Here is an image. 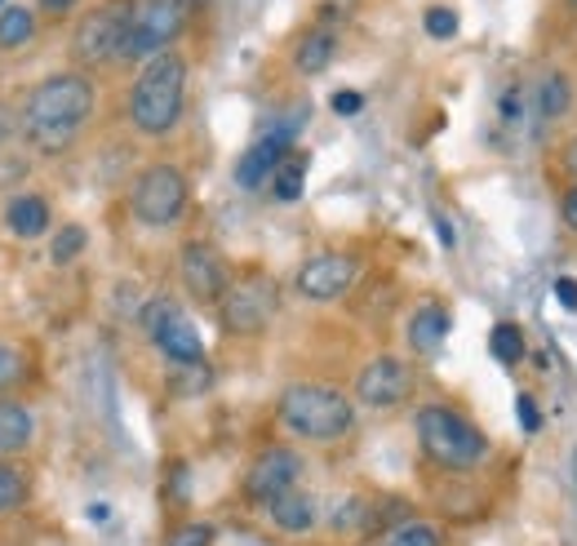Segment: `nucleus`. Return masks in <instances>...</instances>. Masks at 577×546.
I'll use <instances>...</instances> for the list:
<instances>
[{
	"label": "nucleus",
	"mask_w": 577,
	"mask_h": 546,
	"mask_svg": "<svg viewBox=\"0 0 577 546\" xmlns=\"http://www.w3.org/2000/svg\"><path fill=\"white\" fill-rule=\"evenodd\" d=\"M27 502V475L10 462H0V515H10Z\"/></svg>",
	"instance_id": "393cba45"
},
{
	"label": "nucleus",
	"mask_w": 577,
	"mask_h": 546,
	"mask_svg": "<svg viewBox=\"0 0 577 546\" xmlns=\"http://www.w3.org/2000/svg\"><path fill=\"white\" fill-rule=\"evenodd\" d=\"M298 475H302V458L293 449H267V453H259V462L249 466L244 494H249V502L272 507L276 498H285L289 489H298Z\"/></svg>",
	"instance_id": "9d476101"
},
{
	"label": "nucleus",
	"mask_w": 577,
	"mask_h": 546,
	"mask_svg": "<svg viewBox=\"0 0 577 546\" xmlns=\"http://www.w3.org/2000/svg\"><path fill=\"white\" fill-rule=\"evenodd\" d=\"M360 107H364V98H360L356 90H338V94H334V111H338V116H356Z\"/></svg>",
	"instance_id": "72a5a7b5"
},
{
	"label": "nucleus",
	"mask_w": 577,
	"mask_h": 546,
	"mask_svg": "<svg viewBox=\"0 0 577 546\" xmlns=\"http://www.w3.org/2000/svg\"><path fill=\"white\" fill-rule=\"evenodd\" d=\"M422 27H426V36H435V40H454V36H458V10L431 5V10L422 14Z\"/></svg>",
	"instance_id": "cd10ccee"
},
{
	"label": "nucleus",
	"mask_w": 577,
	"mask_h": 546,
	"mask_svg": "<svg viewBox=\"0 0 577 546\" xmlns=\"http://www.w3.org/2000/svg\"><path fill=\"white\" fill-rule=\"evenodd\" d=\"M156 347L173 360V365H201L205 360V343H201V333L191 320H173L160 337H156Z\"/></svg>",
	"instance_id": "2eb2a0df"
},
{
	"label": "nucleus",
	"mask_w": 577,
	"mask_h": 546,
	"mask_svg": "<svg viewBox=\"0 0 577 546\" xmlns=\"http://www.w3.org/2000/svg\"><path fill=\"white\" fill-rule=\"evenodd\" d=\"M182 5L178 0H156V5L139 10L130 32H124V45H120V58H160V49L182 32Z\"/></svg>",
	"instance_id": "6e6552de"
},
{
	"label": "nucleus",
	"mask_w": 577,
	"mask_h": 546,
	"mask_svg": "<svg viewBox=\"0 0 577 546\" xmlns=\"http://www.w3.org/2000/svg\"><path fill=\"white\" fill-rule=\"evenodd\" d=\"M418 440L426 449V458H435L440 466H476L489 453V440L444 404H426L418 414Z\"/></svg>",
	"instance_id": "20e7f679"
},
{
	"label": "nucleus",
	"mask_w": 577,
	"mask_h": 546,
	"mask_svg": "<svg viewBox=\"0 0 577 546\" xmlns=\"http://www.w3.org/2000/svg\"><path fill=\"white\" fill-rule=\"evenodd\" d=\"M306 169H311V156L298 152V147H289L285 161H280L276 174H272V195H276L280 204H293V200L302 195V187H306Z\"/></svg>",
	"instance_id": "6ab92c4d"
},
{
	"label": "nucleus",
	"mask_w": 577,
	"mask_h": 546,
	"mask_svg": "<svg viewBox=\"0 0 577 546\" xmlns=\"http://www.w3.org/2000/svg\"><path fill=\"white\" fill-rule=\"evenodd\" d=\"M182 94H187V62L178 54L152 58L130 98V120L139 124V133H152V139L169 133L182 116Z\"/></svg>",
	"instance_id": "f03ea898"
},
{
	"label": "nucleus",
	"mask_w": 577,
	"mask_h": 546,
	"mask_svg": "<svg viewBox=\"0 0 577 546\" xmlns=\"http://www.w3.org/2000/svg\"><path fill=\"white\" fill-rule=\"evenodd\" d=\"M356 281V258L347 253H315L298 266V294L311 302H334Z\"/></svg>",
	"instance_id": "9b49d317"
},
{
	"label": "nucleus",
	"mask_w": 577,
	"mask_h": 546,
	"mask_svg": "<svg viewBox=\"0 0 577 546\" xmlns=\"http://www.w3.org/2000/svg\"><path fill=\"white\" fill-rule=\"evenodd\" d=\"M40 5H45L49 14H68V10L76 5V0H40Z\"/></svg>",
	"instance_id": "58836bf2"
},
{
	"label": "nucleus",
	"mask_w": 577,
	"mask_h": 546,
	"mask_svg": "<svg viewBox=\"0 0 577 546\" xmlns=\"http://www.w3.org/2000/svg\"><path fill=\"white\" fill-rule=\"evenodd\" d=\"M32 32H36V19L27 14V10H0V49H19V45H27L32 40Z\"/></svg>",
	"instance_id": "5701e85b"
},
{
	"label": "nucleus",
	"mask_w": 577,
	"mask_h": 546,
	"mask_svg": "<svg viewBox=\"0 0 577 546\" xmlns=\"http://www.w3.org/2000/svg\"><path fill=\"white\" fill-rule=\"evenodd\" d=\"M351 418H356L351 400L334 387L298 382L280 395V423L302 440H338L351 431Z\"/></svg>",
	"instance_id": "7ed1b4c3"
},
{
	"label": "nucleus",
	"mask_w": 577,
	"mask_h": 546,
	"mask_svg": "<svg viewBox=\"0 0 577 546\" xmlns=\"http://www.w3.org/2000/svg\"><path fill=\"white\" fill-rule=\"evenodd\" d=\"M19 373H23V360H19V352H14V347H0V387H10Z\"/></svg>",
	"instance_id": "473e14b6"
},
{
	"label": "nucleus",
	"mask_w": 577,
	"mask_h": 546,
	"mask_svg": "<svg viewBox=\"0 0 577 546\" xmlns=\"http://www.w3.org/2000/svg\"><path fill=\"white\" fill-rule=\"evenodd\" d=\"M178 271H182L187 294L196 298V302H223V294H227V266H223L218 249H209V245H201V240L182 245Z\"/></svg>",
	"instance_id": "f8f14e48"
},
{
	"label": "nucleus",
	"mask_w": 577,
	"mask_h": 546,
	"mask_svg": "<svg viewBox=\"0 0 577 546\" xmlns=\"http://www.w3.org/2000/svg\"><path fill=\"white\" fill-rule=\"evenodd\" d=\"M356 395L369 408H396V404H405L413 395V369L405 360H396V356H377V360H369L360 369Z\"/></svg>",
	"instance_id": "1a4fd4ad"
},
{
	"label": "nucleus",
	"mask_w": 577,
	"mask_h": 546,
	"mask_svg": "<svg viewBox=\"0 0 577 546\" xmlns=\"http://www.w3.org/2000/svg\"><path fill=\"white\" fill-rule=\"evenodd\" d=\"M516 418H520V427H525L529 436L542 431V414H538V400H533V395H520V400H516Z\"/></svg>",
	"instance_id": "2f4dec72"
},
{
	"label": "nucleus",
	"mask_w": 577,
	"mask_h": 546,
	"mask_svg": "<svg viewBox=\"0 0 577 546\" xmlns=\"http://www.w3.org/2000/svg\"><path fill=\"white\" fill-rule=\"evenodd\" d=\"M564 227L577 232V182L564 191Z\"/></svg>",
	"instance_id": "c9c22d12"
},
{
	"label": "nucleus",
	"mask_w": 577,
	"mask_h": 546,
	"mask_svg": "<svg viewBox=\"0 0 577 546\" xmlns=\"http://www.w3.org/2000/svg\"><path fill=\"white\" fill-rule=\"evenodd\" d=\"M209 387V369H205V360L201 365H182V373L173 378V391H205Z\"/></svg>",
	"instance_id": "7c9ffc66"
},
{
	"label": "nucleus",
	"mask_w": 577,
	"mask_h": 546,
	"mask_svg": "<svg viewBox=\"0 0 577 546\" xmlns=\"http://www.w3.org/2000/svg\"><path fill=\"white\" fill-rule=\"evenodd\" d=\"M165 546H214V529L209 524H182L165 537Z\"/></svg>",
	"instance_id": "c756f323"
},
{
	"label": "nucleus",
	"mask_w": 577,
	"mask_h": 546,
	"mask_svg": "<svg viewBox=\"0 0 577 546\" xmlns=\"http://www.w3.org/2000/svg\"><path fill=\"white\" fill-rule=\"evenodd\" d=\"M387 546H444V537H440V529H435V524L405 520V524L387 537Z\"/></svg>",
	"instance_id": "a878e982"
},
{
	"label": "nucleus",
	"mask_w": 577,
	"mask_h": 546,
	"mask_svg": "<svg viewBox=\"0 0 577 546\" xmlns=\"http://www.w3.org/2000/svg\"><path fill=\"white\" fill-rule=\"evenodd\" d=\"M276 316V281L263 271H244L223 294V324L227 333H259Z\"/></svg>",
	"instance_id": "0eeeda50"
},
{
	"label": "nucleus",
	"mask_w": 577,
	"mask_h": 546,
	"mask_svg": "<svg viewBox=\"0 0 577 546\" xmlns=\"http://www.w3.org/2000/svg\"><path fill=\"white\" fill-rule=\"evenodd\" d=\"M525 107H529V94H525L520 85H510V90L502 94V103H497L502 124H506V129H525Z\"/></svg>",
	"instance_id": "c85d7f7f"
},
{
	"label": "nucleus",
	"mask_w": 577,
	"mask_h": 546,
	"mask_svg": "<svg viewBox=\"0 0 577 546\" xmlns=\"http://www.w3.org/2000/svg\"><path fill=\"white\" fill-rule=\"evenodd\" d=\"M173 320H182V311H178L169 298H152V302L143 307V333H152V343H156V337H160Z\"/></svg>",
	"instance_id": "bb28decb"
},
{
	"label": "nucleus",
	"mask_w": 577,
	"mask_h": 546,
	"mask_svg": "<svg viewBox=\"0 0 577 546\" xmlns=\"http://www.w3.org/2000/svg\"><path fill=\"white\" fill-rule=\"evenodd\" d=\"M130 204L147 227H169L187 210V178L173 165H152V169L139 174V182L130 191Z\"/></svg>",
	"instance_id": "423d86ee"
},
{
	"label": "nucleus",
	"mask_w": 577,
	"mask_h": 546,
	"mask_svg": "<svg viewBox=\"0 0 577 546\" xmlns=\"http://www.w3.org/2000/svg\"><path fill=\"white\" fill-rule=\"evenodd\" d=\"M564 169H568L573 182H577V139H568V147H564Z\"/></svg>",
	"instance_id": "4c0bfd02"
},
{
	"label": "nucleus",
	"mask_w": 577,
	"mask_h": 546,
	"mask_svg": "<svg viewBox=\"0 0 577 546\" xmlns=\"http://www.w3.org/2000/svg\"><path fill=\"white\" fill-rule=\"evenodd\" d=\"M334 49H338V36L325 32V27H315V32H306V36L298 40L293 67H298L302 76H320V72H325V67L334 62Z\"/></svg>",
	"instance_id": "f3484780"
},
{
	"label": "nucleus",
	"mask_w": 577,
	"mask_h": 546,
	"mask_svg": "<svg viewBox=\"0 0 577 546\" xmlns=\"http://www.w3.org/2000/svg\"><path fill=\"white\" fill-rule=\"evenodd\" d=\"M568 5H577V0H568Z\"/></svg>",
	"instance_id": "79ce46f5"
},
{
	"label": "nucleus",
	"mask_w": 577,
	"mask_h": 546,
	"mask_svg": "<svg viewBox=\"0 0 577 546\" xmlns=\"http://www.w3.org/2000/svg\"><path fill=\"white\" fill-rule=\"evenodd\" d=\"M555 298H560L564 311H577V281L573 276H560L555 281Z\"/></svg>",
	"instance_id": "f704fd0d"
},
{
	"label": "nucleus",
	"mask_w": 577,
	"mask_h": 546,
	"mask_svg": "<svg viewBox=\"0 0 577 546\" xmlns=\"http://www.w3.org/2000/svg\"><path fill=\"white\" fill-rule=\"evenodd\" d=\"M444 337H448V311L426 302L409 316V347L422 352V356H435L444 347Z\"/></svg>",
	"instance_id": "4468645a"
},
{
	"label": "nucleus",
	"mask_w": 577,
	"mask_h": 546,
	"mask_svg": "<svg viewBox=\"0 0 577 546\" xmlns=\"http://www.w3.org/2000/svg\"><path fill=\"white\" fill-rule=\"evenodd\" d=\"M489 352H493V360L497 365H520L525 360V329L516 324V320H497L493 324V333H489Z\"/></svg>",
	"instance_id": "4be33fe9"
},
{
	"label": "nucleus",
	"mask_w": 577,
	"mask_h": 546,
	"mask_svg": "<svg viewBox=\"0 0 577 546\" xmlns=\"http://www.w3.org/2000/svg\"><path fill=\"white\" fill-rule=\"evenodd\" d=\"M5 223L19 240H36L49 232V204L40 195H14L10 210H5Z\"/></svg>",
	"instance_id": "dca6fc26"
},
{
	"label": "nucleus",
	"mask_w": 577,
	"mask_h": 546,
	"mask_svg": "<svg viewBox=\"0 0 577 546\" xmlns=\"http://www.w3.org/2000/svg\"><path fill=\"white\" fill-rule=\"evenodd\" d=\"M134 14H139V10L130 5V0H107V5H98L94 14H85V23H81L76 36H72L76 62L103 67V62L120 58V45H124V32H130Z\"/></svg>",
	"instance_id": "39448f33"
},
{
	"label": "nucleus",
	"mask_w": 577,
	"mask_h": 546,
	"mask_svg": "<svg viewBox=\"0 0 577 546\" xmlns=\"http://www.w3.org/2000/svg\"><path fill=\"white\" fill-rule=\"evenodd\" d=\"M267 515H272V524L285 529V533H306V529L315 524V498L302 494V489H289L285 498H276V502L267 507Z\"/></svg>",
	"instance_id": "a211bd4d"
},
{
	"label": "nucleus",
	"mask_w": 577,
	"mask_h": 546,
	"mask_svg": "<svg viewBox=\"0 0 577 546\" xmlns=\"http://www.w3.org/2000/svg\"><path fill=\"white\" fill-rule=\"evenodd\" d=\"M32 440V414L23 404H0V453H19Z\"/></svg>",
	"instance_id": "aec40b11"
},
{
	"label": "nucleus",
	"mask_w": 577,
	"mask_h": 546,
	"mask_svg": "<svg viewBox=\"0 0 577 546\" xmlns=\"http://www.w3.org/2000/svg\"><path fill=\"white\" fill-rule=\"evenodd\" d=\"M285 152H289V143H280V139H267L263 143H253L244 156H240V165H236V182L240 187H263V182H272V174H276V165L285 161Z\"/></svg>",
	"instance_id": "ddd939ff"
},
{
	"label": "nucleus",
	"mask_w": 577,
	"mask_h": 546,
	"mask_svg": "<svg viewBox=\"0 0 577 546\" xmlns=\"http://www.w3.org/2000/svg\"><path fill=\"white\" fill-rule=\"evenodd\" d=\"M85 245H89L85 227H81V223H68V227H58V236H53V245H49V258H53L58 266H68V262H76V258L85 253Z\"/></svg>",
	"instance_id": "b1692460"
},
{
	"label": "nucleus",
	"mask_w": 577,
	"mask_h": 546,
	"mask_svg": "<svg viewBox=\"0 0 577 546\" xmlns=\"http://www.w3.org/2000/svg\"><path fill=\"white\" fill-rule=\"evenodd\" d=\"M0 10H5V0H0Z\"/></svg>",
	"instance_id": "a19ab883"
},
{
	"label": "nucleus",
	"mask_w": 577,
	"mask_h": 546,
	"mask_svg": "<svg viewBox=\"0 0 577 546\" xmlns=\"http://www.w3.org/2000/svg\"><path fill=\"white\" fill-rule=\"evenodd\" d=\"M107 515H111V507H107V502H94V507H89V520H94V524H103Z\"/></svg>",
	"instance_id": "ea45409f"
},
{
	"label": "nucleus",
	"mask_w": 577,
	"mask_h": 546,
	"mask_svg": "<svg viewBox=\"0 0 577 546\" xmlns=\"http://www.w3.org/2000/svg\"><path fill=\"white\" fill-rule=\"evenodd\" d=\"M89 111H94V85L85 76H76V72L49 76L27 98V111H23L27 139L45 152H58L76 139V129L89 120Z\"/></svg>",
	"instance_id": "f257e3e1"
},
{
	"label": "nucleus",
	"mask_w": 577,
	"mask_h": 546,
	"mask_svg": "<svg viewBox=\"0 0 577 546\" xmlns=\"http://www.w3.org/2000/svg\"><path fill=\"white\" fill-rule=\"evenodd\" d=\"M435 236H440V245H444V249H454V240H458V236H454V227H448V218H440V214H435Z\"/></svg>",
	"instance_id": "e433bc0d"
},
{
	"label": "nucleus",
	"mask_w": 577,
	"mask_h": 546,
	"mask_svg": "<svg viewBox=\"0 0 577 546\" xmlns=\"http://www.w3.org/2000/svg\"><path fill=\"white\" fill-rule=\"evenodd\" d=\"M573 103V81L564 72H546L538 85V120H560Z\"/></svg>",
	"instance_id": "412c9836"
}]
</instances>
